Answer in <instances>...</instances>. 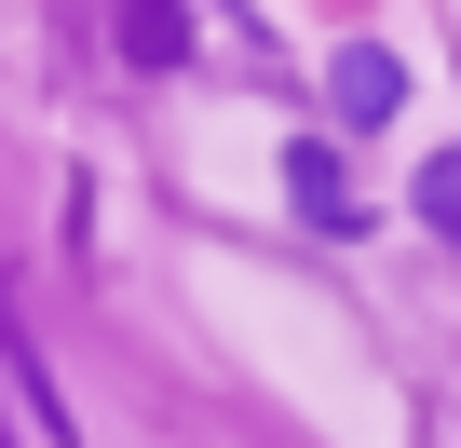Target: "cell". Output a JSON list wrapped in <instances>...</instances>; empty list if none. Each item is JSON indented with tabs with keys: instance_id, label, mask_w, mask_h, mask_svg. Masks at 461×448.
<instances>
[{
	"instance_id": "6da1fadb",
	"label": "cell",
	"mask_w": 461,
	"mask_h": 448,
	"mask_svg": "<svg viewBox=\"0 0 461 448\" xmlns=\"http://www.w3.org/2000/svg\"><path fill=\"white\" fill-rule=\"evenodd\" d=\"M285 204H299V217H312V232H353V217H366V204H353V177H339V150H326V136H299V150H285Z\"/></svg>"
},
{
	"instance_id": "277c9868",
	"label": "cell",
	"mask_w": 461,
	"mask_h": 448,
	"mask_svg": "<svg viewBox=\"0 0 461 448\" xmlns=\"http://www.w3.org/2000/svg\"><path fill=\"white\" fill-rule=\"evenodd\" d=\"M420 217L461 245V150H434V163H420Z\"/></svg>"
},
{
	"instance_id": "7a4b0ae2",
	"label": "cell",
	"mask_w": 461,
	"mask_h": 448,
	"mask_svg": "<svg viewBox=\"0 0 461 448\" xmlns=\"http://www.w3.org/2000/svg\"><path fill=\"white\" fill-rule=\"evenodd\" d=\"M326 82H339V123H393V109H407L393 41H339V69H326Z\"/></svg>"
},
{
	"instance_id": "3957f363",
	"label": "cell",
	"mask_w": 461,
	"mask_h": 448,
	"mask_svg": "<svg viewBox=\"0 0 461 448\" xmlns=\"http://www.w3.org/2000/svg\"><path fill=\"white\" fill-rule=\"evenodd\" d=\"M122 55L136 69H176L190 55V14H176V0H122Z\"/></svg>"
}]
</instances>
